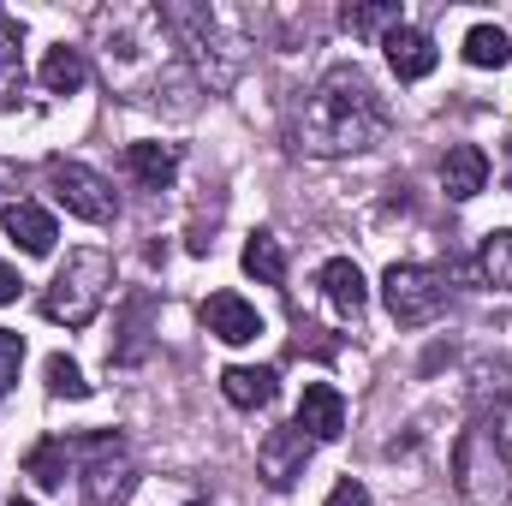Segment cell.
<instances>
[{"label": "cell", "instance_id": "1", "mask_svg": "<svg viewBox=\"0 0 512 506\" xmlns=\"http://www.w3.org/2000/svg\"><path fill=\"white\" fill-rule=\"evenodd\" d=\"M90 30H96V48H102V72L126 102L173 108L167 96H185V108H191V96H203L197 78L179 60V42H173L161 6H102L90 18Z\"/></svg>", "mask_w": 512, "mask_h": 506}, {"label": "cell", "instance_id": "2", "mask_svg": "<svg viewBox=\"0 0 512 506\" xmlns=\"http://www.w3.org/2000/svg\"><path fill=\"white\" fill-rule=\"evenodd\" d=\"M387 126H393V114H387L382 90L370 84V72L340 60L322 72V84L310 90V102L298 114V149L304 155H364L387 137Z\"/></svg>", "mask_w": 512, "mask_h": 506}, {"label": "cell", "instance_id": "3", "mask_svg": "<svg viewBox=\"0 0 512 506\" xmlns=\"http://www.w3.org/2000/svg\"><path fill=\"white\" fill-rule=\"evenodd\" d=\"M161 18H167V30L179 42L185 72L197 78V90L203 96H227L239 84V72H245V42L227 30V18L215 6H197V0H167Z\"/></svg>", "mask_w": 512, "mask_h": 506}, {"label": "cell", "instance_id": "4", "mask_svg": "<svg viewBox=\"0 0 512 506\" xmlns=\"http://www.w3.org/2000/svg\"><path fill=\"white\" fill-rule=\"evenodd\" d=\"M108 292H114V256L96 251V245L66 251V262L54 268V280L42 292V316L60 322V328H90L102 316Z\"/></svg>", "mask_w": 512, "mask_h": 506}, {"label": "cell", "instance_id": "5", "mask_svg": "<svg viewBox=\"0 0 512 506\" xmlns=\"http://www.w3.org/2000/svg\"><path fill=\"white\" fill-rule=\"evenodd\" d=\"M72 459H78V483L90 506H120L137 489V465H131L126 435L96 429V435H72Z\"/></svg>", "mask_w": 512, "mask_h": 506}, {"label": "cell", "instance_id": "6", "mask_svg": "<svg viewBox=\"0 0 512 506\" xmlns=\"http://www.w3.org/2000/svg\"><path fill=\"white\" fill-rule=\"evenodd\" d=\"M453 483L471 506H501L512 495V459L489 441L483 423H471L453 447Z\"/></svg>", "mask_w": 512, "mask_h": 506}, {"label": "cell", "instance_id": "7", "mask_svg": "<svg viewBox=\"0 0 512 506\" xmlns=\"http://www.w3.org/2000/svg\"><path fill=\"white\" fill-rule=\"evenodd\" d=\"M382 298L399 328H429L447 310V274L429 262H393L382 274Z\"/></svg>", "mask_w": 512, "mask_h": 506}, {"label": "cell", "instance_id": "8", "mask_svg": "<svg viewBox=\"0 0 512 506\" xmlns=\"http://www.w3.org/2000/svg\"><path fill=\"white\" fill-rule=\"evenodd\" d=\"M48 191H54V203H60L66 215H78V221H90V227H108V221L120 215L114 185H108L96 167H84V161L54 155V161H48Z\"/></svg>", "mask_w": 512, "mask_h": 506}, {"label": "cell", "instance_id": "9", "mask_svg": "<svg viewBox=\"0 0 512 506\" xmlns=\"http://www.w3.org/2000/svg\"><path fill=\"white\" fill-rule=\"evenodd\" d=\"M310 435L298 429V423H286V429H268L262 435V447H256V465H262V483L268 489H292L298 477H304V465H310Z\"/></svg>", "mask_w": 512, "mask_h": 506}, {"label": "cell", "instance_id": "10", "mask_svg": "<svg viewBox=\"0 0 512 506\" xmlns=\"http://www.w3.org/2000/svg\"><path fill=\"white\" fill-rule=\"evenodd\" d=\"M316 286H322V304L340 316V322H358L364 316V304H370V286H364V268L352 262V256H334L322 274H316Z\"/></svg>", "mask_w": 512, "mask_h": 506}, {"label": "cell", "instance_id": "11", "mask_svg": "<svg viewBox=\"0 0 512 506\" xmlns=\"http://www.w3.org/2000/svg\"><path fill=\"white\" fill-rule=\"evenodd\" d=\"M298 429H304L310 441H340V435H346V399H340V387L310 381L304 399H298Z\"/></svg>", "mask_w": 512, "mask_h": 506}, {"label": "cell", "instance_id": "12", "mask_svg": "<svg viewBox=\"0 0 512 506\" xmlns=\"http://www.w3.org/2000/svg\"><path fill=\"white\" fill-rule=\"evenodd\" d=\"M203 328L215 340H227V346H251L256 334H262V316H256V304H245L239 292H215L203 304Z\"/></svg>", "mask_w": 512, "mask_h": 506}, {"label": "cell", "instance_id": "13", "mask_svg": "<svg viewBox=\"0 0 512 506\" xmlns=\"http://www.w3.org/2000/svg\"><path fill=\"white\" fill-rule=\"evenodd\" d=\"M382 48H387V66H393V78H399V84H417V78H429V72H435V42H429L423 30H411V24L387 30Z\"/></svg>", "mask_w": 512, "mask_h": 506}, {"label": "cell", "instance_id": "14", "mask_svg": "<svg viewBox=\"0 0 512 506\" xmlns=\"http://www.w3.org/2000/svg\"><path fill=\"white\" fill-rule=\"evenodd\" d=\"M0 221H6L12 245H18L24 256H48V251H54V239H60L54 215H48L42 203H24V197H18V203H6V215H0Z\"/></svg>", "mask_w": 512, "mask_h": 506}, {"label": "cell", "instance_id": "15", "mask_svg": "<svg viewBox=\"0 0 512 506\" xmlns=\"http://www.w3.org/2000/svg\"><path fill=\"white\" fill-rule=\"evenodd\" d=\"M483 185H489V155H483L477 143H453L447 161H441V191H447L453 203H471Z\"/></svg>", "mask_w": 512, "mask_h": 506}, {"label": "cell", "instance_id": "16", "mask_svg": "<svg viewBox=\"0 0 512 506\" xmlns=\"http://www.w3.org/2000/svg\"><path fill=\"white\" fill-rule=\"evenodd\" d=\"M126 167H131L137 185L161 191V185H173V173H179V143H126Z\"/></svg>", "mask_w": 512, "mask_h": 506}, {"label": "cell", "instance_id": "17", "mask_svg": "<svg viewBox=\"0 0 512 506\" xmlns=\"http://www.w3.org/2000/svg\"><path fill=\"white\" fill-rule=\"evenodd\" d=\"M221 393L239 405V411H256V405H274V393H280V376L262 364V370H251V364H233V370H221Z\"/></svg>", "mask_w": 512, "mask_h": 506}, {"label": "cell", "instance_id": "18", "mask_svg": "<svg viewBox=\"0 0 512 506\" xmlns=\"http://www.w3.org/2000/svg\"><path fill=\"white\" fill-rule=\"evenodd\" d=\"M42 90L48 96H72V90H84V78H90V60H84V48H72V42H60V48H48L42 54Z\"/></svg>", "mask_w": 512, "mask_h": 506}, {"label": "cell", "instance_id": "19", "mask_svg": "<svg viewBox=\"0 0 512 506\" xmlns=\"http://www.w3.org/2000/svg\"><path fill=\"white\" fill-rule=\"evenodd\" d=\"M66 471H72V441H60V435H42L24 453V477L36 489H66Z\"/></svg>", "mask_w": 512, "mask_h": 506}, {"label": "cell", "instance_id": "20", "mask_svg": "<svg viewBox=\"0 0 512 506\" xmlns=\"http://www.w3.org/2000/svg\"><path fill=\"white\" fill-rule=\"evenodd\" d=\"M149 322H155V304L149 298H131L126 322H120V340L108 346V364H143L149 358Z\"/></svg>", "mask_w": 512, "mask_h": 506}, {"label": "cell", "instance_id": "21", "mask_svg": "<svg viewBox=\"0 0 512 506\" xmlns=\"http://www.w3.org/2000/svg\"><path fill=\"white\" fill-rule=\"evenodd\" d=\"M245 274L262 280V286H286V251L274 233H251L245 239Z\"/></svg>", "mask_w": 512, "mask_h": 506}, {"label": "cell", "instance_id": "22", "mask_svg": "<svg viewBox=\"0 0 512 506\" xmlns=\"http://www.w3.org/2000/svg\"><path fill=\"white\" fill-rule=\"evenodd\" d=\"M477 280L489 286V292H512V233H489L483 239V251H477Z\"/></svg>", "mask_w": 512, "mask_h": 506}, {"label": "cell", "instance_id": "23", "mask_svg": "<svg viewBox=\"0 0 512 506\" xmlns=\"http://www.w3.org/2000/svg\"><path fill=\"white\" fill-rule=\"evenodd\" d=\"M465 60H471L477 72H501V66L512 60V36L507 30H495V24L465 30Z\"/></svg>", "mask_w": 512, "mask_h": 506}, {"label": "cell", "instance_id": "24", "mask_svg": "<svg viewBox=\"0 0 512 506\" xmlns=\"http://www.w3.org/2000/svg\"><path fill=\"white\" fill-rule=\"evenodd\" d=\"M18 84H24V30H18V18L0 12V102H12Z\"/></svg>", "mask_w": 512, "mask_h": 506}, {"label": "cell", "instance_id": "25", "mask_svg": "<svg viewBox=\"0 0 512 506\" xmlns=\"http://www.w3.org/2000/svg\"><path fill=\"white\" fill-rule=\"evenodd\" d=\"M340 24H346L352 36H387V30H399V24H405V12H399V0H376V6H340Z\"/></svg>", "mask_w": 512, "mask_h": 506}, {"label": "cell", "instance_id": "26", "mask_svg": "<svg viewBox=\"0 0 512 506\" xmlns=\"http://www.w3.org/2000/svg\"><path fill=\"white\" fill-rule=\"evenodd\" d=\"M42 376H48V393H54V399H84V393H90L84 370H78L72 358H60V352L48 358V370H42Z\"/></svg>", "mask_w": 512, "mask_h": 506}, {"label": "cell", "instance_id": "27", "mask_svg": "<svg viewBox=\"0 0 512 506\" xmlns=\"http://www.w3.org/2000/svg\"><path fill=\"white\" fill-rule=\"evenodd\" d=\"M477 423L489 429V441H495V447L512 459V399H495L489 411H477Z\"/></svg>", "mask_w": 512, "mask_h": 506}, {"label": "cell", "instance_id": "28", "mask_svg": "<svg viewBox=\"0 0 512 506\" xmlns=\"http://www.w3.org/2000/svg\"><path fill=\"white\" fill-rule=\"evenodd\" d=\"M18 370H24V334L18 328H0V393L18 381Z\"/></svg>", "mask_w": 512, "mask_h": 506}, {"label": "cell", "instance_id": "29", "mask_svg": "<svg viewBox=\"0 0 512 506\" xmlns=\"http://www.w3.org/2000/svg\"><path fill=\"white\" fill-rule=\"evenodd\" d=\"M328 506H370V489H364L358 477H346V483H334V495H328Z\"/></svg>", "mask_w": 512, "mask_h": 506}, {"label": "cell", "instance_id": "30", "mask_svg": "<svg viewBox=\"0 0 512 506\" xmlns=\"http://www.w3.org/2000/svg\"><path fill=\"white\" fill-rule=\"evenodd\" d=\"M18 286H24V280H18V274L0 262V304H12V298H18Z\"/></svg>", "mask_w": 512, "mask_h": 506}, {"label": "cell", "instance_id": "31", "mask_svg": "<svg viewBox=\"0 0 512 506\" xmlns=\"http://www.w3.org/2000/svg\"><path fill=\"white\" fill-rule=\"evenodd\" d=\"M6 191H12V167L0 161V197H6Z\"/></svg>", "mask_w": 512, "mask_h": 506}, {"label": "cell", "instance_id": "32", "mask_svg": "<svg viewBox=\"0 0 512 506\" xmlns=\"http://www.w3.org/2000/svg\"><path fill=\"white\" fill-rule=\"evenodd\" d=\"M507 185H512V149H507Z\"/></svg>", "mask_w": 512, "mask_h": 506}, {"label": "cell", "instance_id": "33", "mask_svg": "<svg viewBox=\"0 0 512 506\" xmlns=\"http://www.w3.org/2000/svg\"><path fill=\"white\" fill-rule=\"evenodd\" d=\"M12 506H30V501H12Z\"/></svg>", "mask_w": 512, "mask_h": 506}, {"label": "cell", "instance_id": "34", "mask_svg": "<svg viewBox=\"0 0 512 506\" xmlns=\"http://www.w3.org/2000/svg\"><path fill=\"white\" fill-rule=\"evenodd\" d=\"M191 506H203V501H191Z\"/></svg>", "mask_w": 512, "mask_h": 506}]
</instances>
